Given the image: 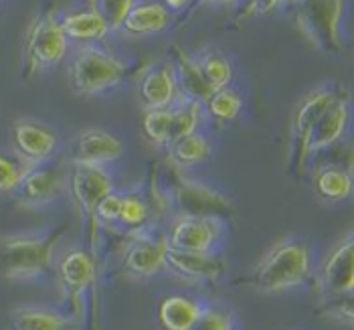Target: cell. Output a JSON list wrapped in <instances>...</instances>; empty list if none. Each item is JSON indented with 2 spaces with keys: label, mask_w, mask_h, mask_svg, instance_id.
I'll list each match as a JSON object with an SVG mask.
<instances>
[{
  "label": "cell",
  "mask_w": 354,
  "mask_h": 330,
  "mask_svg": "<svg viewBox=\"0 0 354 330\" xmlns=\"http://www.w3.org/2000/svg\"><path fill=\"white\" fill-rule=\"evenodd\" d=\"M10 140L12 150L32 166L51 163L61 144V138L51 126L32 118L17 120L10 130Z\"/></svg>",
  "instance_id": "cell-13"
},
{
  "label": "cell",
  "mask_w": 354,
  "mask_h": 330,
  "mask_svg": "<svg viewBox=\"0 0 354 330\" xmlns=\"http://www.w3.org/2000/svg\"><path fill=\"white\" fill-rule=\"evenodd\" d=\"M67 194V168L51 163L35 166L23 178L12 199L23 209H43Z\"/></svg>",
  "instance_id": "cell-12"
},
{
  "label": "cell",
  "mask_w": 354,
  "mask_h": 330,
  "mask_svg": "<svg viewBox=\"0 0 354 330\" xmlns=\"http://www.w3.org/2000/svg\"><path fill=\"white\" fill-rule=\"evenodd\" d=\"M196 63H198L207 83L213 87V91L229 87V83L233 82V65L223 53L205 51V53L196 57Z\"/></svg>",
  "instance_id": "cell-29"
},
{
  "label": "cell",
  "mask_w": 354,
  "mask_h": 330,
  "mask_svg": "<svg viewBox=\"0 0 354 330\" xmlns=\"http://www.w3.org/2000/svg\"><path fill=\"white\" fill-rule=\"evenodd\" d=\"M263 2L266 0H241V19H249V17H257L263 15Z\"/></svg>",
  "instance_id": "cell-36"
},
{
  "label": "cell",
  "mask_w": 354,
  "mask_h": 330,
  "mask_svg": "<svg viewBox=\"0 0 354 330\" xmlns=\"http://www.w3.org/2000/svg\"><path fill=\"white\" fill-rule=\"evenodd\" d=\"M223 235H225L223 219L211 215L176 213L166 229L170 248L183 249V251H201V253L218 251Z\"/></svg>",
  "instance_id": "cell-11"
},
{
  "label": "cell",
  "mask_w": 354,
  "mask_h": 330,
  "mask_svg": "<svg viewBox=\"0 0 354 330\" xmlns=\"http://www.w3.org/2000/svg\"><path fill=\"white\" fill-rule=\"evenodd\" d=\"M324 314L336 318V320H342V322H348L354 327V288L340 294V296H334V298H326L324 304Z\"/></svg>",
  "instance_id": "cell-35"
},
{
  "label": "cell",
  "mask_w": 354,
  "mask_h": 330,
  "mask_svg": "<svg viewBox=\"0 0 354 330\" xmlns=\"http://www.w3.org/2000/svg\"><path fill=\"white\" fill-rule=\"evenodd\" d=\"M194 0H164V6L168 10H185L187 6H191Z\"/></svg>",
  "instance_id": "cell-37"
},
{
  "label": "cell",
  "mask_w": 354,
  "mask_h": 330,
  "mask_svg": "<svg viewBox=\"0 0 354 330\" xmlns=\"http://www.w3.org/2000/svg\"><path fill=\"white\" fill-rule=\"evenodd\" d=\"M55 275L69 302V314L83 320V308L87 296L97 286V257L87 248H69L57 255Z\"/></svg>",
  "instance_id": "cell-6"
},
{
  "label": "cell",
  "mask_w": 354,
  "mask_h": 330,
  "mask_svg": "<svg viewBox=\"0 0 354 330\" xmlns=\"http://www.w3.org/2000/svg\"><path fill=\"white\" fill-rule=\"evenodd\" d=\"M174 168V166H172ZM170 207L176 205L178 213H191V215H211V217H227L235 211L233 201L217 191L211 185H205L201 181H192L180 172V168H174L172 181H170Z\"/></svg>",
  "instance_id": "cell-9"
},
{
  "label": "cell",
  "mask_w": 354,
  "mask_h": 330,
  "mask_svg": "<svg viewBox=\"0 0 354 330\" xmlns=\"http://www.w3.org/2000/svg\"><path fill=\"white\" fill-rule=\"evenodd\" d=\"M126 75V63L95 45L80 47L69 63V85L80 95H97L113 89Z\"/></svg>",
  "instance_id": "cell-4"
},
{
  "label": "cell",
  "mask_w": 354,
  "mask_h": 330,
  "mask_svg": "<svg viewBox=\"0 0 354 330\" xmlns=\"http://www.w3.org/2000/svg\"><path fill=\"white\" fill-rule=\"evenodd\" d=\"M342 93V87L338 85H324L308 93L292 118V142H290V161H288V172L294 176H301L306 172V166L310 163L306 144L308 136L314 128V124L320 120V116L336 102V98Z\"/></svg>",
  "instance_id": "cell-8"
},
{
  "label": "cell",
  "mask_w": 354,
  "mask_h": 330,
  "mask_svg": "<svg viewBox=\"0 0 354 330\" xmlns=\"http://www.w3.org/2000/svg\"><path fill=\"white\" fill-rule=\"evenodd\" d=\"M191 330H235V316L223 306L207 304L205 312Z\"/></svg>",
  "instance_id": "cell-33"
},
{
  "label": "cell",
  "mask_w": 354,
  "mask_h": 330,
  "mask_svg": "<svg viewBox=\"0 0 354 330\" xmlns=\"http://www.w3.org/2000/svg\"><path fill=\"white\" fill-rule=\"evenodd\" d=\"M111 191H115V183L104 166L69 163L67 194L71 196L73 209L85 229L87 249L95 257H100V231H102V227L95 221V207Z\"/></svg>",
  "instance_id": "cell-3"
},
{
  "label": "cell",
  "mask_w": 354,
  "mask_h": 330,
  "mask_svg": "<svg viewBox=\"0 0 354 330\" xmlns=\"http://www.w3.org/2000/svg\"><path fill=\"white\" fill-rule=\"evenodd\" d=\"M35 166L21 158L12 148L0 150V194H10L21 187L23 178Z\"/></svg>",
  "instance_id": "cell-28"
},
{
  "label": "cell",
  "mask_w": 354,
  "mask_h": 330,
  "mask_svg": "<svg viewBox=\"0 0 354 330\" xmlns=\"http://www.w3.org/2000/svg\"><path fill=\"white\" fill-rule=\"evenodd\" d=\"M166 150H168V161L174 168H191L207 163L213 156V142L209 136L194 132L191 136L172 142Z\"/></svg>",
  "instance_id": "cell-24"
},
{
  "label": "cell",
  "mask_w": 354,
  "mask_h": 330,
  "mask_svg": "<svg viewBox=\"0 0 354 330\" xmlns=\"http://www.w3.org/2000/svg\"><path fill=\"white\" fill-rule=\"evenodd\" d=\"M170 248L166 231L148 227L130 235L122 253V272L134 279H150L166 270V251Z\"/></svg>",
  "instance_id": "cell-10"
},
{
  "label": "cell",
  "mask_w": 354,
  "mask_h": 330,
  "mask_svg": "<svg viewBox=\"0 0 354 330\" xmlns=\"http://www.w3.org/2000/svg\"><path fill=\"white\" fill-rule=\"evenodd\" d=\"M154 211L150 207V201L144 191H126L122 201V211L118 227L126 231L128 235H136L140 231L154 227Z\"/></svg>",
  "instance_id": "cell-25"
},
{
  "label": "cell",
  "mask_w": 354,
  "mask_h": 330,
  "mask_svg": "<svg viewBox=\"0 0 354 330\" xmlns=\"http://www.w3.org/2000/svg\"><path fill=\"white\" fill-rule=\"evenodd\" d=\"M209 2H215V4H237L241 0H209Z\"/></svg>",
  "instance_id": "cell-39"
},
{
  "label": "cell",
  "mask_w": 354,
  "mask_h": 330,
  "mask_svg": "<svg viewBox=\"0 0 354 330\" xmlns=\"http://www.w3.org/2000/svg\"><path fill=\"white\" fill-rule=\"evenodd\" d=\"M296 0H266L263 2V12H270L275 6H281V4H294Z\"/></svg>",
  "instance_id": "cell-38"
},
{
  "label": "cell",
  "mask_w": 354,
  "mask_h": 330,
  "mask_svg": "<svg viewBox=\"0 0 354 330\" xmlns=\"http://www.w3.org/2000/svg\"><path fill=\"white\" fill-rule=\"evenodd\" d=\"M310 274L312 259L308 246L301 239L286 237L277 241L253 268L249 286L263 294H277L306 284Z\"/></svg>",
  "instance_id": "cell-2"
},
{
  "label": "cell",
  "mask_w": 354,
  "mask_h": 330,
  "mask_svg": "<svg viewBox=\"0 0 354 330\" xmlns=\"http://www.w3.org/2000/svg\"><path fill=\"white\" fill-rule=\"evenodd\" d=\"M205 118V106L201 102H194L189 98H180L172 106V132H170V144L185 136H191L198 132V126Z\"/></svg>",
  "instance_id": "cell-27"
},
{
  "label": "cell",
  "mask_w": 354,
  "mask_h": 330,
  "mask_svg": "<svg viewBox=\"0 0 354 330\" xmlns=\"http://www.w3.org/2000/svg\"><path fill=\"white\" fill-rule=\"evenodd\" d=\"M166 270L191 284H213L227 272V259L221 255V251L201 253L168 248Z\"/></svg>",
  "instance_id": "cell-14"
},
{
  "label": "cell",
  "mask_w": 354,
  "mask_h": 330,
  "mask_svg": "<svg viewBox=\"0 0 354 330\" xmlns=\"http://www.w3.org/2000/svg\"><path fill=\"white\" fill-rule=\"evenodd\" d=\"M138 98L146 110L172 108L183 98L176 83L172 61H164L144 71L142 80L138 83Z\"/></svg>",
  "instance_id": "cell-17"
},
{
  "label": "cell",
  "mask_w": 354,
  "mask_h": 330,
  "mask_svg": "<svg viewBox=\"0 0 354 330\" xmlns=\"http://www.w3.org/2000/svg\"><path fill=\"white\" fill-rule=\"evenodd\" d=\"M174 73H176V83L180 89L183 98H189L194 102H201L203 106L207 104V100L213 93V87L207 83L196 57H191L187 51H183L180 47H174Z\"/></svg>",
  "instance_id": "cell-21"
},
{
  "label": "cell",
  "mask_w": 354,
  "mask_h": 330,
  "mask_svg": "<svg viewBox=\"0 0 354 330\" xmlns=\"http://www.w3.org/2000/svg\"><path fill=\"white\" fill-rule=\"evenodd\" d=\"M136 0H91V8L106 21L109 30H120Z\"/></svg>",
  "instance_id": "cell-32"
},
{
  "label": "cell",
  "mask_w": 354,
  "mask_h": 330,
  "mask_svg": "<svg viewBox=\"0 0 354 330\" xmlns=\"http://www.w3.org/2000/svg\"><path fill=\"white\" fill-rule=\"evenodd\" d=\"M10 330H77L80 320L67 310L43 304H23L8 314Z\"/></svg>",
  "instance_id": "cell-19"
},
{
  "label": "cell",
  "mask_w": 354,
  "mask_h": 330,
  "mask_svg": "<svg viewBox=\"0 0 354 330\" xmlns=\"http://www.w3.org/2000/svg\"><path fill=\"white\" fill-rule=\"evenodd\" d=\"M172 15L160 2H136L134 8L128 12L126 21L120 30L130 37H146L156 35L170 27Z\"/></svg>",
  "instance_id": "cell-22"
},
{
  "label": "cell",
  "mask_w": 354,
  "mask_h": 330,
  "mask_svg": "<svg viewBox=\"0 0 354 330\" xmlns=\"http://www.w3.org/2000/svg\"><path fill=\"white\" fill-rule=\"evenodd\" d=\"M241 108H243V100L241 95L231 89V87H223V89H217L211 93V98L207 100L205 104V110L207 113L217 120L221 124H227V122H233L239 118L241 113Z\"/></svg>",
  "instance_id": "cell-30"
},
{
  "label": "cell",
  "mask_w": 354,
  "mask_h": 330,
  "mask_svg": "<svg viewBox=\"0 0 354 330\" xmlns=\"http://www.w3.org/2000/svg\"><path fill=\"white\" fill-rule=\"evenodd\" d=\"M314 189L324 201H344L354 194V174L344 168L322 166L314 174Z\"/></svg>",
  "instance_id": "cell-26"
},
{
  "label": "cell",
  "mask_w": 354,
  "mask_h": 330,
  "mask_svg": "<svg viewBox=\"0 0 354 330\" xmlns=\"http://www.w3.org/2000/svg\"><path fill=\"white\" fill-rule=\"evenodd\" d=\"M59 21H61V28H63L65 37L69 41L83 43V45H93V43L102 41L109 33L106 21L91 6L67 12Z\"/></svg>",
  "instance_id": "cell-23"
},
{
  "label": "cell",
  "mask_w": 354,
  "mask_h": 330,
  "mask_svg": "<svg viewBox=\"0 0 354 330\" xmlns=\"http://www.w3.org/2000/svg\"><path fill=\"white\" fill-rule=\"evenodd\" d=\"M144 136L150 140L156 148L170 146V132H172V108L164 110H146L142 120Z\"/></svg>",
  "instance_id": "cell-31"
},
{
  "label": "cell",
  "mask_w": 354,
  "mask_h": 330,
  "mask_svg": "<svg viewBox=\"0 0 354 330\" xmlns=\"http://www.w3.org/2000/svg\"><path fill=\"white\" fill-rule=\"evenodd\" d=\"M348 120H351V100H348V91L342 89V93L336 98V102L320 116V120L312 128V132L308 136V144H306L308 158L338 144L346 132Z\"/></svg>",
  "instance_id": "cell-18"
},
{
  "label": "cell",
  "mask_w": 354,
  "mask_h": 330,
  "mask_svg": "<svg viewBox=\"0 0 354 330\" xmlns=\"http://www.w3.org/2000/svg\"><path fill=\"white\" fill-rule=\"evenodd\" d=\"M67 223L0 235V275L10 282H37L55 272Z\"/></svg>",
  "instance_id": "cell-1"
},
{
  "label": "cell",
  "mask_w": 354,
  "mask_h": 330,
  "mask_svg": "<svg viewBox=\"0 0 354 330\" xmlns=\"http://www.w3.org/2000/svg\"><path fill=\"white\" fill-rule=\"evenodd\" d=\"M296 25L300 33L326 55H338L340 19L344 12V0H296Z\"/></svg>",
  "instance_id": "cell-7"
},
{
  "label": "cell",
  "mask_w": 354,
  "mask_h": 330,
  "mask_svg": "<svg viewBox=\"0 0 354 330\" xmlns=\"http://www.w3.org/2000/svg\"><path fill=\"white\" fill-rule=\"evenodd\" d=\"M67 51L69 39L65 37L61 21L53 10L35 17V21L28 25L23 49L25 77L57 67L65 59Z\"/></svg>",
  "instance_id": "cell-5"
},
{
  "label": "cell",
  "mask_w": 354,
  "mask_h": 330,
  "mask_svg": "<svg viewBox=\"0 0 354 330\" xmlns=\"http://www.w3.org/2000/svg\"><path fill=\"white\" fill-rule=\"evenodd\" d=\"M124 142L115 134L100 128H89L73 138L69 148V163L106 168L111 163H118L124 156Z\"/></svg>",
  "instance_id": "cell-16"
},
{
  "label": "cell",
  "mask_w": 354,
  "mask_h": 330,
  "mask_svg": "<svg viewBox=\"0 0 354 330\" xmlns=\"http://www.w3.org/2000/svg\"><path fill=\"white\" fill-rule=\"evenodd\" d=\"M207 304L189 294H168L156 308V320L162 330H191L205 312Z\"/></svg>",
  "instance_id": "cell-20"
},
{
  "label": "cell",
  "mask_w": 354,
  "mask_h": 330,
  "mask_svg": "<svg viewBox=\"0 0 354 330\" xmlns=\"http://www.w3.org/2000/svg\"><path fill=\"white\" fill-rule=\"evenodd\" d=\"M122 201H124V193L115 189V191L106 194L97 203V207H95V221H97L100 227H113V225H118L120 211H122Z\"/></svg>",
  "instance_id": "cell-34"
},
{
  "label": "cell",
  "mask_w": 354,
  "mask_h": 330,
  "mask_svg": "<svg viewBox=\"0 0 354 330\" xmlns=\"http://www.w3.org/2000/svg\"><path fill=\"white\" fill-rule=\"evenodd\" d=\"M318 286L326 298L340 296L354 288V229L330 249L320 268Z\"/></svg>",
  "instance_id": "cell-15"
}]
</instances>
